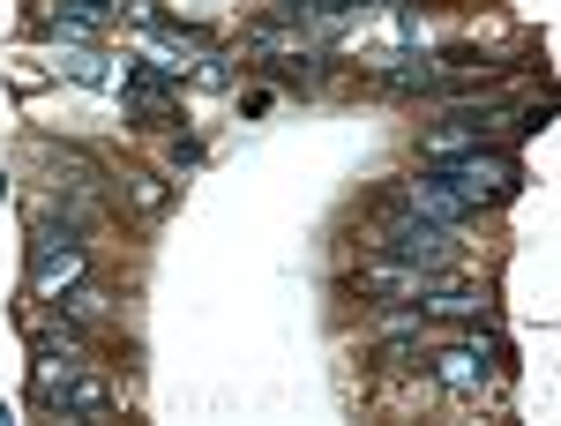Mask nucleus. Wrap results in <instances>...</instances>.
Here are the masks:
<instances>
[{"mask_svg": "<svg viewBox=\"0 0 561 426\" xmlns=\"http://www.w3.org/2000/svg\"><path fill=\"white\" fill-rule=\"evenodd\" d=\"M31 396H38V412H60V419H113V412H121V382L98 375V367H83L68 344H53V337H38Z\"/></svg>", "mask_w": 561, "mask_h": 426, "instance_id": "1", "label": "nucleus"}, {"mask_svg": "<svg viewBox=\"0 0 561 426\" xmlns=\"http://www.w3.org/2000/svg\"><path fill=\"white\" fill-rule=\"evenodd\" d=\"M420 375L434 389H449V396H502L510 389V352L479 337H442L420 352Z\"/></svg>", "mask_w": 561, "mask_h": 426, "instance_id": "2", "label": "nucleus"}, {"mask_svg": "<svg viewBox=\"0 0 561 426\" xmlns=\"http://www.w3.org/2000/svg\"><path fill=\"white\" fill-rule=\"evenodd\" d=\"M442 172V187L465 203V210H502V203H517V187H524V172H517V158L510 150H465V158H449V165H434Z\"/></svg>", "mask_w": 561, "mask_h": 426, "instance_id": "3", "label": "nucleus"}, {"mask_svg": "<svg viewBox=\"0 0 561 426\" xmlns=\"http://www.w3.org/2000/svg\"><path fill=\"white\" fill-rule=\"evenodd\" d=\"M367 247L389 262H427V269H457V255H465L457 224H434V217H412V210H389Z\"/></svg>", "mask_w": 561, "mask_h": 426, "instance_id": "4", "label": "nucleus"}, {"mask_svg": "<svg viewBox=\"0 0 561 426\" xmlns=\"http://www.w3.org/2000/svg\"><path fill=\"white\" fill-rule=\"evenodd\" d=\"M83 277H90V247L68 224H38V232H31V299L60 307Z\"/></svg>", "mask_w": 561, "mask_h": 426, "instance_id": "5", "label": "nucleus"}, {"mask_svg": "<svg viewBox=\"0 0 561 426\" xmlns=\"http://www.w3.org/2000/svg\"><path fill=\"white\" fill-rule=\"evenodd\" d=\"M449 277H457V269H427V262H389V255H375L367 269H359V299H367V307H412V314H420V307H427Z\"/></svg>", "mask_w": 561, "mask_h": 426, "instance_id": "6", "label": "nucleus"}, {"mask_svg": "<svg viewBox=\"0 0 561 426\" xmlns=\"http://www.w3.org/2000/svg\"><path fill=\"white\" fill-rule=\"evenodd\" d=\"M389 210H412V217H434V224H465V203H457V195H449V187H442V172H420V180H404V187H397V195H389Z\"/></svg>", "mask_w": 561, "mask_h": 426, "instance_id": "7", "label": "nucleus"}, {"mask_svg": "<svg viewBox=\"0 0 561 426\" xmlns=\"http://www.w3.org/2000/svg\"><path fill=\"white\" fill-rule=\"evenodd\" d=\"M128 113H135V128H165L173 120V90H165L158 68H128Z\"/></svg>", "mask_w": 561, "mask_h": 426, "instance_id": "8", "label": "nucleus"}, {"mask_svg": "<svg viewBox=\"0 0 561 426\" xmlns=\"http://www.w3.org/2000/svg\"><path fill=\"white\" fill-rule=\"evenodd\" d=\"M105 15H113L105 0H60V8H53V31H68V38H98Z\"/></svg>", "mask_w": 561, "mask_h": 426, "instance_id": "9", "label": "nucleus"}]
</instances>
